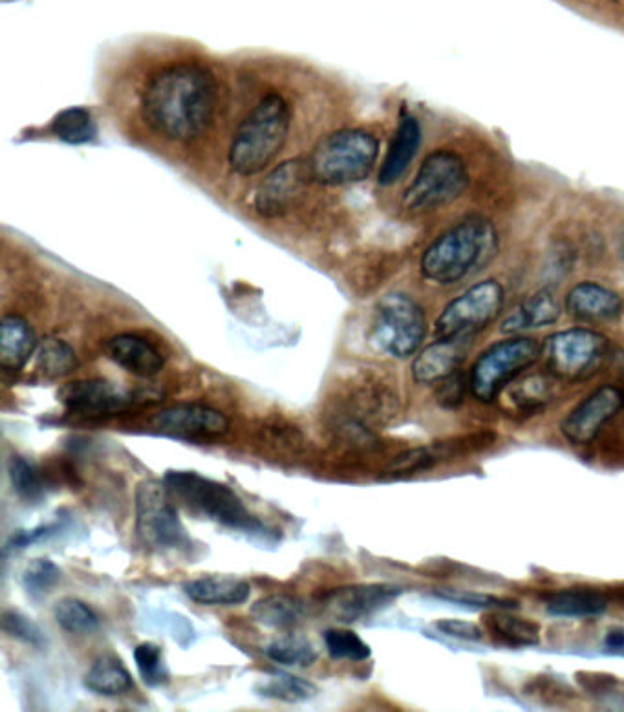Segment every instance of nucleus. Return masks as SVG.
I'll list each match as a JSON object with an SVG mask.
<instances>
[{
  "instance_id": "f257e3e1",
  "label": "nucleus",
  "mask_w": 624,
  "mask_h": 712,
  "mask_svg": "<svg viewBox=\"0 0 624 712\" xmlns=\"http://www.w3.org/2000/svg\"><path fill=\"white\" fill-rule=\"evenodd\" d=\"M216 83L196 62H178L151 78L142 96L145 123L172 142L202 137L215 116Z\"/></svg>"
},
{
  "instance_id": "f03ea898",
  "label": "nucleus",
  "mask_w": 624,
  "mask_h": 712,
  "mask_svg": "<svg viewBox=\"0 0 624 712\" xmlns=\"http://www.w3.org/2000/svg\"><path fill=\"white\" fill-rule=\"evenodd\" d=\"M499 251V232L493 222L469 216L448 227L421 257V275L432 284L453 286L488 266Z\"/></svg>"
},
{
  "instance_id": "7ed1b4c3",
  "label": "nucleus",
  "mask_w": 624,
  "mask_h": 712,
  "mask_svg": "<svg viewBox=\"0 0 624 712\" xmlns=\"http://www.w3.org/2000/svg\"><path fill=\"white\" fill-rule=\"evenodd\" d=\"M291 124V108L277 92H269L251 108L235 131L229 165L240 176L266 169L280 153Z\"/></svg>"
},
{
  "instance_id": "20e7f679",
  "label": "nucleus",
  "mask_w": 624,
  "mask_h": 712,
  "mask_svg": "<svg viewBox=\"0 0 624 712\" xmlns=\"http://www.w3.org/2000/svg\"><path fill=\"white\" fill-rule=\"evenodd\" d=\"M164 484L169 489L170 497L182 503L191 513L204 517L218 526L245 535H262L267 533L239 493L221 482L211 480L196 471H167Z\"/></svg>"
},
{
  "instance_id": "39448f33",
  "label": "nucleus",
  "mask_w": 624,
  "mask_h": 712,
  "mask_svg": "<svg viewBox=\"0 0 624 712\" xmlns=\"http://www.w3.org/2000/svg\"><path fill=\"white\" fill-rule=\"evenodd\" d=\"M380 156V142L363 129L332 132L308 158L313 180L324 186H347L367 178Z\"/></svg>"
},
{
  "instance_id": "423d86ee",
  "label": "nucleus",
  "mask_w": 624,
  "mask_h": 712,
  "mask_svg": "<svg viewBox=\"0 0 624 712\" xmlns=\"http://www.w3.org/2000/svg\"><path fill=\"white\" fill-rule=\"evenodd\" d=\"M540 356L542 346L531 337L515 335L494 343L480 354L472 367L469 376L472 396L483 403L493 402Z\"/></svg>"
},
{
  "instance_id": "0eeeda50",
  "label": "nucleus",
  "mask_w": 624,
  "mask_h": 712,
  "mask_svg": "<svg viewBox=\"0 0 624 712\" xmlns=\"http://www.w3.org/2000/svg\"><path fill=\"white\" fill-rule=\"evenodd\" d=\"M469 169L460 154L440 149L429 154L404 192L405 210L429 211L453 204L469 187Z\"/></svg>"
},
{
  "instance_id": "6e6552de",
  "label": "nucleus",
  "mask_w": 624,
  "mask_h": 712,
  "mask_svg": "<svg viewBox=\"0 0 624 712\" xmlns=\"http://www.w3.org/2000/svg\"><path fill=\"white\" fill-rule=\"evenodd\" d=\"M136 533L154 551H185L191 537L164 482L143 480L136 487Z\"/></svg>"
},
{
  "instance_id": "1a4fd4ad",
  "label": "nucleus",
  "mask_w": 624,
  "mask_h": 712,
  "mask_svg": "<svg viewBox=\"0 0 624 712\" xmlns=\"http://www.w3.org/2000/svg\"><path fill=\"white\" fill-rule=\"evenodd\" d=\"M610 343L590 329H567L550 335L542 346L545 368L561 381H586L601 370L608 359Z\"/></svg>"
},
{
  "instance_id": "9d476101",
  "label": "nucleus",
  "mask_w": 624,
  "mask_h": 712,
  "mask_svg": "<svg viewBox=\"0 0 624 712\" xmlns=\"http://www.w3.org/2000/svg\"><path fill=\"white\" fill-rule=\"evenodd\" d=\"M425 335V311L410 295L392 292L375 306L372 340L388 356L397 359L412 356Z\"/></svg>"
},
{
  "instance_id": "9b49d317",
  "label": "nucleus",
  "mask_w": 624,
  "mask_h": 712,
  "mask_svg": "<svg viewBox=\"0 0 624 712\" xmlns=\"http://www.w3.org/2000/svg\"><path fill=\"white\" fill-rule=\"evenodd\" d=\"M505 289L496 278L472 284L451 300L434 324L436 337H475L504 310Z\"/></svg>"
},
{
  "instance_id": "f8f14e48",
  "label": "nucleus",
  "mask_w": 624,
  "mask_h": 712,
  "mask_svg": "<svg viewBox=\"0 0 624 712\" xmlns=\"http://www.w3.org/2000/svg\"><path fill=\"white\" fill-rule=\"evenodd\" d=\"M57 400L69 413L85 418H107L131 407L132 396L107 379H77L63 384Z\"/></svg>"
},
{
  "instance_id": "ddd939ff",
  "label": "nucleus",
  "mask_w": 624,
  "mask_h": 712,
  "mask_svg": "<svg viewBox=\"0 0 624 712\" xmlns=\"http://www.w3.org/2000/svg\"><path fill=\"white\" fill-rule=\"evenodd\" d=\"M623 405V391L612 384L601 387L562 419L561 432L575 446H588L604 429V425L617 416Z\"/></svg>"
},
{
  "instance_id": "4468645a",
  "label": "nucleus",
  "mask_w": 624,
  "mask_h": 712,
  "mask_svg": "<svg viewBox=\"0 0 624 712\" xmlns=\"http://www.w3.org/2000/svg\"><path fill=\"white\" fill-rule=\"evenodd\" d=\"M312 180L308 159L296 158L284 162L275 167L256 189V211L264 216L284 215Z\"/></svg>"
},
{
  "instance_id": "2eb2a0df",
  "label": "nucleus",
  "mask_w": 624,
  "mask_h": 712,
  "mask_svg": "<svg viewBox=\"0 0 624 712\" xmlns=\"http://www.w3.org/2000/svg\"><path fill=\"white\" fill-rule=\"evenodd\" d=\"M404 594L396 584H353L332 590L323 597L324 610L340 622H358L374 616Z\"/></svg>"
},
{
  "instance_id": "dca6fc26",
  "label": "nucleus",
  "mask_w": 624,
  "mask_h": 712,
  "mask_svg": "<svg viewBox=\"0 0 624 712\" xmlns=\"http://www.w3.org/2000/svg\"><path fill=\"white\" fill-rule=\"evenodd\" d=\"M153 425L154 429L161 430L165 435L207 440V438L226 436L231 424L226 414L216 408L183 403L156 414Z\"/></svg>"
},
{
  "instance_id": "f3484780",
  "label": "nucleus",
  "mask_w": 624,
  "mask_h": 712,
  "mask_svg": "<svg viewBox=\"0 0 624 712\" xmlns=\"http://www.w3.org/2000/svg\"><path fill=\"white\" fill-rule=\"evenodd\" d=\"M493 443V435L485 436H469V438H453V440H443L432 443V446L416 447L410 451L401 452L399 456L392 460L391 464L386 465L383 478H405V476L416 475L421 471L431 470L434 465L445 460L456 459L464 452H469L475 447L488 446Z\"/></svg>"
},
{
  "instance_id": "a211bd4d",
  "label": "nucleus",
  "mask_w": 624,
  "mask_h": 712,
  "mask_svg": "<svg viewBox=\"0 0 624 712\" xmlns=\"http://www.w3.org/2000/svg\"><path fill=\"white\" fill-rule=\"evenodd\" d=\"M472 337H437L416 356L412 378L416 383H442L443 379L458 372L466 359Z\"/></svg>"
},
{
  "instance_id": "6ab92c4d",
  "label": "nucleus",
  "mask_w": 624,
  "mask_h": 712,
  "mask_svg": "<svg viewBox=\"0 0 624 712\" xmlns=\"http://www.w3.org/2000/svg\"><path fill=\"white\" fill-rule=\"evenodd\" d=\"M564 308L575 321L610 322L623 316L624 299L604 284L586 281L567 292Z\"/></svg>"
},
{
  "instance_id": "aec40b11",
  "label": "nucleus",
  "mask_w": 624,
  "mask_h": 712,
  "mask_svg": "<svg viewBox=\"0 0 624 712\" xmlns=\"http://www.w3.org/2000/svg\"><path fill=\"white\" fill-rule=\"evenodd\" d=\"M105 352L118 367L134 373L137 378H153L165 367L161 352L142 335H113L112 340L107 341Z\"/></svg>"
},
{
  "instance_id": "412c9836",
  "label": "nucleus",
  "mask_w": 624,
  "mask_h": 712,
  "mask_svg": "<svg viewBox=\"0 0 624 712\" xmlns=\"http://www.w3.org/2000/svg\"><path fill=\"white\" fill-rule=\"evenodd\" d=\"M421 145V124L412 114L405 112L397 123L396 134L392 138L391 147L386 151L381 165V186H392L407 173L415 162Z\"/></svg>"
},
{
  "instance_id": "4be33fe9",
  "label": "nucleus",
  "mask_w": 624,
  "mask_h": 712,
  "mask_svg": "<svg viewBox=\"0 0 624 712\" xmlns=\"http://www.w3.org/2000/svg\"><path fill=\"white\" fill-rule=\"evenodd\" d=\"M561 313V300L556 299L553 289H539L526 297L509 316L505 317L502 332L517 335L528 330L544 329L555 324Z\"/></svg>"
},
{
  "instance_id": "5701e85b",
  "label": "nucleus",
  "mask_w": 624,
  "mask_h": 712,
  "mask_svg": "<svg viewBox=\"0 0 624 712\" xmlns=\"http://www.w3.org/2000/svg\"><path fill=\"white\" fill-rule=\"evenodd\" d=\"M189 600L196 605L239 606L250 600L251 584L235 575H204L183 584Z\"/></svg>"
},
{
  "instance_id": "b1692460",
  "label": "nucleus",
  "mask_w": 624,
  "mask_h": 712,
  "mask_svg": "<svg viewBox=\"0 0 624 712\" xmlns=\"http://www.w3.org/2000/svg\"><path fill=\"white\" fill-rule=\"evenodd\" d=\"M37 351V337L24 317L4 316L0 324V365L4 370L17 372Z\"/></svg>"
},
{
  "instance_id": "393cba45",
  "label": "nucleus",
  "mask_w": 624,
  "mask_h": 712,
  "mask_svg": "<svg viewBox=\"0 0 624 712\" xmlns=\"http://www.w3.org/2000/svg\"><path fill=\"white\" fill-rule=\"evenodd\" d=\"M85 687L99 696H121L134 689V679L120 657L101 656L86 671Z\"/></svg>"
},
{
  "instance_id": "a878e982",
  "label": "nucleus",
  "mask_w": 624,
  "mask_h": 712,
  "mask_svg": "<svg viewBox=\"0 0 624 712\" xmlns=\"http://www.w3.org/2000/svg\"><path fill=\"white\" fill-rule=\"evenodd\" d=\"M302 617H304V605L291 595H269L251 606V619L262 627L275 628V630L297 627L302 621Z\"/></svg>"
},
{
  "instance_id": "bb28decb",
  "label": "nucleus",
  "mask_w": 624,
  "mask_h": 712,
  "mask_svg": "<svg viewBox=\"0 0 624 712\" xmlns=\"http://www.w3.org/2000/svg\"><path fill=\"white\" fill-rule=\"evenodd\" d=\"M608 601L604 595L593 590H566L551 595L548 600V612L551 616L566 619H590L604 614Z\"/></svg>"
},
{
  "instance_id": "cd10ccee",
  "label": "nucleus",
  "mask_w": 624,
  "mask_h": 712,
  "mask_svg": "<svg viewBox=\"0 0 624 712\" xmlns=\"http://www.w3.org/2000/svg\"><path fill=\"white\" fill-rule=\"evenodd\" d=\"M80 367V359L75 356L74 348L63 340L46 337L37 346V370L45 378H67Z\"/></svg>"
},
{
  "instance_id": "c85d7f7f",
  "label": "nucleus",
  "mask_w": 624,
  "mask_h": 712,
  "mask_svg": "<svg viewBox=\"0 0 624 712\" xmlns=\"http://www.w3.org/2000/svg\"><path fill=\"white\" fill-rule=\"evenodd\" d=\"M256 692L267 700L284 701V703H301L317 696V687L308 679L297 678L293 674H269L256 684Z\"/></svg>"
},
{
  "instance_id": "c756f323",
  "label": "nucleus",
  "mask_w": 624,
  "mask_h": 712,
  "mask_svg": "<svg viewBox=\"0 0 624 712\" xmlns=\"http://www.w3.org/2000/svg\"><path fill=\"white\" fill-rule=\"evenodd\" d=\"M266 654L269 660L284 667L307 668L319 660L315 644L299 633H286L267 644Z\"/></svg>"
},
{
  "instance_id": "7c9ffc66",
  "label": "nucleus",
  "mask_w": 624,
  "mask_h": 712,
  "mask_svg": "<svg viewBox=\"0 0 624 712\" xmlns=\"http://www.w3.org/2000/svg\"><path fill=\"white\" fill-rule=\"evenodd\" d=\"M53 617L64 632L74 636H91L99 630V617L91 606L74 597H64L53 606Z\"/></svg>"
},
{
  "instance_id": "2f4dec72",
  "label": "nucleus",
  "mask_w": 624,
  "mask_h": 712,
  "mask_svg": "<svg viewBox=\"0 0 624 712\" xmlns=\"http://www.w3.org/2000/svg\"><path fill=\"white\" fill-rule=\"evenodd\" d=\"M489 627L500 641L513 646H535L540 643V628L537 622L511 616L507 612L489 617Z\"/></svg>"
},
{
  "instance_id": "473e14b6",
  "label": "nucleus",
  "mask_w": 624,
  "mask_h": 712,
  "mask_svg": "<svg viewBox=\"0 0 624 712\" xmlns=\"http://www.w3.org/2000/svg\"><path fill=\"white\" fill-rule=\"evenodd\" d=\"M324 646L335 662H367L372 656L369 643L348 628H328L324 632Z\"/></svg>"
},
{
  "instance_id": "72a5a7b5",
  "label": "nucleus",
  "mask_w": 624,
  "mask_h": 712,
  "mask_svg": "<svg viewBox=\"0 0 624 712\" xmlns=\"http://www.w3.org/2000/svg\"><path fill=\"white\" fill-rule=\"evenodd\" d=\"M8 476L13 491L26 502H39L45 495V480L34 464L21 454H12L8 460Z\"/></svg>"
},
{
  "instance_id": "f704fd0d",
  "label": "nucleus",
  "mask_w": 624,
  "mask_h": 712,
  "mask_svg": "<svg viewBox=\"0 0 624 712\" xmlns=\"http://www.w3.org/2000/svg\"><path fill=\"white\" fill-rule=\"evenodd\" d=\"M61 577L63 573L56 562H51L50 559H34L24 568L21 584L29 597L40 600L56 589Z\"/></svg>"
},
{
  "instance_id": "c9c22d12",
  "label": "nucleus",
  "mask_w": 624,
  "mask_h": 712,
  "mask_svg": "<svg viewBox=\"0 0 624 712\" xmlns=\"http://www.w3.org/2000/svg\"><path fill=\"white\" fill-rule=\"evenodd\" d=\"M53 134L69 143H85L96 134V127L88 110L81 107L67 108L53 121Z\"/></svg>"
},
{
  "instance_id": "e433bc0d",
  "label": "nucleus",
  "mask_w": 624,
  "mask_h": 712,
  "mask_svg": "<svg viewBox=\"0 0 624 712\" xmlns=\"http://www.w3.org/2000/svg\"><path fill=\"white\" fill-rule=\"evenodd\" d=\"M551 383L542 376L518 379V383L511 389V402L524 413H537L544 408L551 402Z\"/></svg>"
},
{
  "instance_id": "4c0bfd02",
  "label": "nucleus",
  "mask_w": 624,
  "mask_h": 712,
  "mask_svg": "<svg viewBox=\"0 0 624 712\" xmlns=\"http://www.w3.org/2000/svg\"><path fill=\"white\" fill-rule=\"evenodd\" d=\"M137 673L148 687H164L169 681V668L165 665L164 651L158 644L142 643L134 649Z\"/></svg>"
},
{
  "instance_id": "58836bf2",
  "label": "nucleus",
  "mask_w": 624,
  "mask_h": 712,
  "mask_svg": "<svg viewBox=\"0 0 624 712\" xmlns=\"http://www.w3.org/2000/svg\"><path fill=\"white\" fill-rule=\"evenodd\" d=\"M2 630L10 638L32 646H45L46 636L37 622L32 621L26 614L19 610H7L2 614Z\"/></svg>"
},
{
  "instance_id": "ea45409f",
  "label": "nucleus",
  "mask_w": 624,
  "mask_h": 712,
  "mask_svg": "<svg viewBox=\"0 0 624 712\" xmlns=\"http://www.w3.org/2000/svg\"><path fill=\"white\" fill-rule=\"evenodd\" d=\"M467 384H469V381L460 370L453 373V376H448L447 379H443L440 387H437V403L443 408H448V411L460 407L461 403H464V396H466Z\"/></svg>"
},
{
  "instance_id": "a19ab883",
  "label": "nucleus",
  "mask_w": 624,
  "mask_h": 712,
  "mask_svg": "<svg viewBox=\"0 0 624 712\" xmlns=\"http://www.w3.org/2000/svg\"><path fill=\"white\" fill-rule=\"evenodd\" d=\"M445 600L460 605L478 606V608H517L515 601L502 600L488 594H475V592H458V590H448L440 592Z\"/></svg>"
},
{
  "instance_id": "79ce46f5",
  "label": "nucleus",
  "mask_w": 624,
  "mask_h": 712,
  "mask_svg": "<svg viewBox=\"0 0 624 712\" xmlns=\"http://www.w3.org/2000/svg\"><path fill=\"white\" fill-rule=\"evenodd\" d=\"M436 627L440 632L464 641H480L483 636L482 628L478 627L477 622L461 619H442L436 622Z\"/></svg>"
},
{
  "instance_id": "37998d69",
  "label": "nucleus",
  "mask_w": 624,
  "mask_h": 712,
  "mask_svg": "<svg viewBox=\"0 0 624 712\" xmlns=\"http://www.w3.org/2000/svg\"><path fill=\"white\" fill-rule=\"evenodd\" d=\"M51 532H53V526H40L35 527L32 532H19L17 535L10 538L7 549L28 548L32 544L39 543L43 538L48 537Z\"/></svg>"
},
{
  "instance_id": "c03bdc74",
  "label": "nucleus",
  "mask_w": 624,
  "mask_h": 712,
  "mask_svg": "<svg viewBox=\"0 0 624 712\" xmlns=\"http://www.w3.org/2000/svg\"><path fill=\"white\" fill-rule=\"evenodd\" d=\"M607 646L610 651H623L624 649V630L621 628H613L612 632H608Z\"/></svg>"
},
{
  "instance_id": "a18cd8bd",
  "label": "nucleus",
  "mask_w": 624,
  "mask_h": 712,
  "mask_svg": "<svg viewBox=\"0 0 624 712\" xmlns=\"http://www.w3.org/2000/svg\"><path fill=\"white\" fill-rule=\"evenodd\" d=\"M617 249H619V257H621V259H623L624 262V232L623 235L619 237Z\"/></svg>"
}]
</instances>
